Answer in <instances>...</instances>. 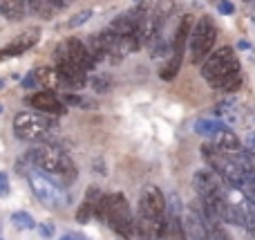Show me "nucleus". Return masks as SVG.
<instances>
[{"label":"nucleus","instance_id":"1","mask_svg":"<svg viewBox=\"0 0 255 240\" xmlns=\"http://www.w3.org/2000/svg\"><path fill=\"white\" fill-rule=\"evenodd\" d=\"M168 205L163 193L157 187H145L139 200V218H136V232L145 240H161L166 232Z\"/></svg>","mask_w":255,"mask_h":240},{"label":"nucleus","instance_id":"2","mask_svg":"<svg viewBox=\"0 0 255 240\" xmlns=\"http://www.w3.org/2000/svg\"><path fill=\"white\" fill-rule=\"evenodd\" d=\"M27 157L34 162V166H38V169L45 171V173H56L58 178L63 180L65 187L76 180L74 162H72L61 148L49 146V144H38L36 148H31Z\"/></svg>","mask_w":255,"mask_h":240},{"label":"nucleus","instance_id":"3","mask_svg":"<svg viewBox=\"0 0 255 240\" xmlns=\"http://www.w3.org/2000/svg\"><path fill=\"white\" fill-rule=\"evenodd\" d=\"M27 180H29L31 191L36 193V198H38L47 209H65V207L70 205V193L65 191V184H58L56 180H52L45 171L29 169Z\"/></svg>","mask_w":255,"mask_h":240},{"label":"nucleus","instance_id":"4","mask_svg":"<svg viewBox=\"0 0 255 240\" xmlns=\"http://www.w3.org/2000/svg\"><path fill=\"white\" fill-rule=\"evenodd\" d=\"M238 70H240V61L235 56L233 47H220L217 52L208 54L202 61V76L213 88H222V83Z\"/></svg>","mask_w":255,"mask_h":240},{"label":"nucleus","instance_id":"5","mask_svg":"<svg viewBox=\"0 0 255 240\" xmlns=\"http://www.w3.org/2000/svg\"><path fill=\"white\" fill-rule=\"evenodd\" d=\"M54 121L38 112H18L13 117V133L27 142H43L52 135Z\"/></svg>","mask_w":255,"mask_h":240},{"label":"nucleus","instance_id":"6","mask_svg":"<svg viewBox=\"0 0 255 240\" xmlns=\"http://www.w3.org/2000/svg\"><path fill=\"white\" fill-rule=\"evenodd\" d=\"M215 40H217V27H215V22H213L211 16H202L199 20H195L193 31H190V38H188L193 63L204 61V58L211 54Z\"/></svg>","mask_w":255,"mask_h":240},{"label":"nucleus","instance_id":"7","mask_svg":"<svg viewBox=\"0 0 255 240\" xmlns=\"http://www.w3.org/2000/svg\"><path fill=\"white\" fill-rule=\"evenodd\" d=\"M106 223L126 240L136 234V220L132 218L130 207H128V200L124 193H112L110 196V207H108Z\"/></svg>","mask_w":255,"mask_h":240},{"label":"nucleus","instance_id":"8","mask_svg":"<svg viewBox=\"0 0 255 240\" xmlns=\"http://www.w3.org/2000/svg\"><path fill=\"white\" fill-rule=\"evenodd\" d=\"M54 58H56V61H72V63H76L79 67H83L85 72L94 70V65H97V58L90 54L88 45H85L83 40H79V38H65L56 47Z\"/></svg>","mask_w":255,"mask_h":240},{"label":"nucleus","instance_id":"9","mask_svg":"<svg viewBox=\"0 0 255 240\" xmlns=\"http://www.w3.org/2000/svg\"><path fill=\"white\" fill-rule=\"evenodd\" d=\"M184 232L190 240H208L211 234H208V225H206V216H204V209L197 205H193L190 209L184 211Z\"/></svg>","mask_w":255,"mask_h":240},{"label":"nucleus","instance_id":"10","mask_svg":"<svg viewBox=\"0 0 255 240\" xmlns=\"http://www.w3.org/2000/svg\"><path fill=\"white\" fill-rule=\"evenodd\" d=\"M29 103L38 112H47V115H56V117L65 115V103H63V99H58L52 90H40V92L31 94Z\"/></svg>","mask_w":255,"mask_h":240},{"label":"nucleus","instance_id":"11","mask_svg":"<svg viewBox=\"0 0 255 240\" xmlns=\"http://www.w3.org/2000/svg\"><path fill=\"white\" fill-rule=\"evenodd\" d=\"M193 189L199 193V198H208V196H215V193L222 191V184L217 182V175L215 171H208L202 169L193 175Z\"/></svg>","mask_w":255,"mask_h":240},{"label":"nucleus","instance_id":"12","mask_svg":"<svg viewBox=\"0 0 255 240\" xmlns=\"http://www.w3.org/2000/svg\"><path fill=\"white\" fill-rule=\"evenodd\" d=\"M38 38H40V29H27V31H22L20 36H16V38H13L7 47L0 49V52H2L4 56H18V54L27 52L29 47H34V45L38 43Z\"/></svg>","mask_w":255,"mask_h":240},{"label":"nucleus","instance_id":"13","mask_svg":"<svg viewBox=\"0 0 255 240\" xmlns=\"http://www.w3.org/2000/svg\"><path fill=\"white\" fill-rule=\"evenodd\" d=\"M56 70L61 72L63 83L72 85V88H83V85L88 83V79H85V70L79 67L76 63H72V61H56Z\"/></svg>","mask_w":255,"mask_h":240},{"label":"nucleus","instance_id":"14","mask_svg":"<svg viewBox=\"0 0 255 240\" xmlns=\"http://www.w3.org/2000/svg\"><path fill=\"white\" fill-rule=\"evenodd\" d=\"M193 25H195V18L190 16V13H186L184 18H181V22L177 25V31H175V38H172V52L175 54H181L184 56V47L186 43H188L190 38V31H193Z\"/></svg>","mask_w":255,"mask_h":240},{"label":"nucleus","instance_id":"15","mask_svg":"<svg viewBox=\"0 0 255 240\" xmlns=\"http://www.w3.org/2000/svg\"><path fill=\"white\" fill-rule=\"evenodd\" d=\"M235 160V164L242 169L244 178H247V182H255V153L253 151H238L231 155Z\"/></svg>","mask_w":255,"mask_h":240},{"label":"nucleus","instance_id":"16","mask_svg":"<svg viewBox=\"0 0 255 240\" xmlns=\"http://www.w3.org/2000/svg\"><path fill=\"white\" fill-rule=\"evenodd\" d=\"M27 4L25 0H0V16L9 18V20H20L27 16Z\"/></svg>","mask_w":255,"mask_h":240},{"label":"nucleus","instance_id":"17","mask_svg":"<svg viewBox=\"0 0 255 240\" xmlns=\"http://www.w3.org/2000/svg\"><path fill=\"white\" fill-rule=\"evenodd\" d=\"M34 76H36V83L43 85L45 90H54L63 83L61 72L54 70V67H38V70L34 72Z\"/></svg>","mask_w":255,"mask_h":240},{"label":"nucleus","instance_id":"18","mask_svg":"<svg viewBox=\"0 0 255 240\" xmlns=\"http://www.w3.org/2000/svg\"><path fill=\"white\" fill-rule=\"evenodd\" d=\"M163 240H188V236H186V232H184V223H181L179 214H168Z\"/></svg>","mask_w":255,"mask_h":240},{"label":"nucleus","instance_id":"19","mask_svg":"<svg viewBox=\"0 0 255 240\" xmlns=\"http://www.w3.org/2000/svg\"><path fill=\"white\" fill-rule=\"evenodd\" d=\"M217 146L222 148L224 153H229V155H233V153H238V151H242V142H240V137L233 133V130H229V128H224L220 135H217Z\"/></svg>","mask_w":255,"mask_h":240},{"label":"nucleus","instance_id":"20","mask_svg":"<svg viewBox=\"0 0 255 240\" xmlns=\"http://www.w3.org/2000/svg\"><path fill=\"white\" fill-rule=\"evenodd\" d=\"M224 128H226L224 121H220V119H197L195 121V133L202 135V137H217Z\"/></svg>","mask_w":255,"mask_h":240},{"label":"nucleus","instance_id":"21","mask_svg":"<svg viewBox=\"0 0 255 240\" xmlns=\"http://www.w3.org/2000/svg\"><path fill=\"white\" fill-rule=\"evenodd\" d=\"M181 54H170V58H168L166 63L161 65V70H159V76H161L163 81H172L177 74H179V67H181Z\"/></svg>","mask_w":255,"mask_h":240},{"label":"nucleus","instance_id":"22","mask_svg":"<svg viewBox=\"0 0 255 240\" xmlns=\"http://www.w3.org/2000/svg\"><path fill=\"white\" fill-rule=\"evenodd\" d=\"M206 225H208V234L213 236V240H231L229 232L224 229V223H222V220H208L206 218Z\"/></svg>","mask_w":255,"mask_h":240},{"label":"nucleus","instance_id":"23","mask_svg":"<svg viewBox=\"0 0 255 240\" xmlns=\"http://www.w3.org/2000/svg\"><path fill=\"white\" fill-rule=\"evenodd\" d=\"M11 225L16 229H34L36 227L34 218H31L27 211H16V214L11 216Z\"/></svg>","mask_w":255,"mask_h":240},{"label":"nucleus","instance_id":"24","mask_svg":"<svg viewBox=\"0 0 255 240\" xmlns=\"http://www.w3.org/2000/svg\"><path fill=\"white\" fill-rule=\"evenodd\" d=\"M242 81H244V76H242V72H233V74L229 76V79L222 83V88L220 90H224V92H238L240 88H242Z\"/></svg>","mask_w":255,"mask_h":240},{"label":"nucleus","instance_id":"25","mask_svg":"<svg viewBox=\"0 0 255 240\" xmlns=\"http://www.w3.org/2000/svg\"><path fill=\"white\" fill-rule=\"evenodd\" d=\"M92 216H94V207L90 205L88 200H83L81 202V207H79V211H76V220H79L81 225H85V223L92 220Z\"/></svg>","mask_w":255,"mask_h":240},{"label":"nucleus","instance_id":"26","mask_svg":"<svg viewBox=\"0 0 255 240\" xmlns=\"http://www.w3.org/2000/svg\"><path fill=\"white\" fill-rule=\"evenodd\" d=\"M90 18H92V9H83V11L74 13V16L70 18V27H81V25H85Z\"/></svg>","mask_w":255,"mask_h":240},{"label":"nucleus","instance_id":"27","mask_svg":"<svg viewBox=\"0 0 255 240\" xmlns=\"http://www.w3.org/2000/svg\"><path fill=\"white\" fill-rule=\"evenodd\" d=\"M244 227H247V232L251 234V238L255 240V209H244Z\"/></svg>","mask_w":255,"mask_h":240},{"label":"nucleus","instance_id":"28","mask_svg":"<svg viewBox=\"0 0 255 240\" xmlns=\"http://www.w3.org/2000/svg\"><path fill=\"white\" fill-rule=\"evenodd\" d=\"M242 196H244V200L247 202H251V207H255V182H247L242 189Z\"/></svg>","mask_w":255,"mask_h":240},{"label":"nucleus","instance_id":"29","mask_svg":"<svg viewBox=\"0 0 255 240\" xmlns=\"http://www.w3.org/2000/svg\"><path fill=\"white\" fill-rule=\"evenodd\" d=\"M11 187H9V175L4 171H0V198H7Z\"/></svg>","mask_w":255,"mask_h":240},{"label":"nucleus","instance_id":"30","mask_svg":"<svg viewBox=\"0 0 255 240\" xmlns=\"http://www.w3.org/2000/svg\"><path fill=\"white\" fill-rule=\"evenodd\" d=\"M92 85L97 88V92H106V90L110 88V83H108L103 76H94V79H92Z\"/></svg>","mask_w":255,"mask_h":240},{"label":"nucleus","instance_id":"31","mask_svg":"<svg viewBox=\"0 0 255 240\" xmlns=\"http://www.w3.org/2000/svg\"><path fill=\"white\" fill-rule=\"evenodd\" d=\"M217 9H220V13H226V16H231V13L235 11V7L229 2V0H222V2L217 4Z\"/></svg>","mask_w":255,"mask_h":240},{"label":"nucleus","instance_id":"32","mask_svg":"<svg viewBox=\"0 0 255 240\" xmlns=\"http://www.w3.org/2000/svg\"><path fill=\"white\" fill-rule=\"evenodd\" d=\"M38 234L43 238H52V225H38Z\"/></svg>","mask_w":255,"mask_h":240},{"label":"nucleus","instance_id":"33","mask_svg":"<svg viewBox=\"0 0 255 240\" xmlns=\"http://www.w3.org/2000/svg\"><path fill=\"white\" fill-rule=\"evenodd\" d=\"M63 101H65V103H74V106H81V103H83L79 94H65V97H63Z\"/></svg>","mask_w":255,"mask_h":240},{"label":"nucleus","instance_id":"34","mask_svg":"<svg viewBox=\"0 0 255 240\" xmlns=\"http://www.w3.org/2000/svg\"><path fill=\"white\" fill-rule=\"evenodd\" d=\"M36 85V76H34V72L31 74H27L25 79H22V88H34Z\"/></svg>","mask_w":255,"mask_h":240},{"label":"nucleus","instance_id":"35","mask_svg":"<svg viewBox=\"0 0 255 240\" xmlns=\"http://www.w3.org/2000/svg\"><path fill=\"white\" fill-rule=\"evenodd\" d=\"M25 4L29 11H38L40 9V0H25Z\"/></svg>","mask_w":255,"mask_h":240},{"label":"nucleus","instance_id":"36","mask_svg":"<svg viewBox=\"0 0 255 240\" xmlns=\"http://www.w3.org/2000/svg\"><path fill=\"white\" fill-rule=\"evenodd\" d=\"M52 7H58V9H63V7H67V4L72 2V0H47Z\"/></svg>","mask_w":255,"mask_h":240},{"label":"nucleus","instance_id":"37","mask_svg":"<svg viewBox=\"0 0 255 240\" xmlns=\"http://www.w3.org/2000/svg\"><path fill=\"white\" fill-rule=\"evenodd\" d=\"M58 240H88L83 236V234H65L63 238H58Z\"/></svg>","mask_w":255,"mask_h":240},{"label":"nucleus","instance_id":"38","mask_svg":"<svg viewBox=\"0 0 255 240\" xmlns=\"http://www.w3.org/2000/svg\"><path fill=\"white\" fill-rule=\"evenodd\" d=\"M247 146H249V148H255V130L247 135Z\"/></svg>","mask_w":255,"mask_h":240},{"label":"nucleus","instance_id":"39","mask_svg":"<svg viewBox=\"0 0 255 240\" xmlns=\"http://www.w3.org/2000/svg\"><path fill=\"white\" fill-rule=\"evenodd\" d=\"M0 88H2V81H0Z\"/></svg>","mask_w":255,"mask_h":240},{"label":"nucleus","instance_id":"40","mask_svg":"<svg viewBox=\"0 0 255 240\" xmlns=\"http://www.w3.org/2000/svg\"><path fill=\"white\" fill-rule=\"evenodd\" d=\"M0 112H2V106H0Z\"/></svg>","mask_w":255,"mask_h":240},{"label":"nucleus","instance_id":"41","mask_svg":"<svg viewBox=\"0 0 255 240\" xmlns=\"http://www.w3.org/2000/svg\"><path fill=\"white\" fill-rule=\"evenodd\" d=\"M0 240H2V238H0Z\"/></svg>","mask_w":255,"mask_h":240}]
</instances>
